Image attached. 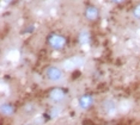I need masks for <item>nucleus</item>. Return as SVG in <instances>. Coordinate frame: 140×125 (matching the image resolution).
I'll use <instances>...</instances> for the list:
<instances>
[{
  "instance_id": "8",
  "label": "nucleus",
  "mask_w": 140,
  "mask_h": 125,
  "mask_svg": "<svg viewBox=\"0 0 140 125\" xmlns=\"http://www.w3.org/2000/svg\"><path fill=\"white\" fill-rule=\"evenodd\" d=\"M113 1H114V2H117V4H120V2H122L123 0H113Z\"/></svg>"
},
{
  "instance_id": "2",
  "label": "nucleus",
  "mask_w": 140,
  "mask_h": 125,
  "mask_svg": "<svg viewBox=\"0 0 140 125\" xmlns=\"http://www.w3.org/2000/svg\"><path fill=\"white\" fill-rule=\"evenodd\" d=\"M85 17L90 20H96L98 18V10L95 6H87L85 10Z\"/></svg>"
},
{
  "instance_id": "7",
  "label": "nucleus",
  "mask_w": 140,
  "mask_h": 125,
  "mask_svg": "<svg viewBox=\"0 0 140 125\" xmlns=\"http://www.w3.org/2000/svg\"><path fill=\"white\" fill-rule=\"evenodd\" d=\"M133 14H134V17H135V18H139V19H140V5H138V6L134 8Z\"/></svg>"
},
{
  "instance_id": "6",
  "label": "nucleus",
  "mask_w": 140,
  "mask_h": 125,
  "mask_svg": "<svg viewBox=\"0 0 140 125\" xmlns=\"http://www.w3.org/2000/svg\"><path fill=\"white\" fill-rule=\"evenodd\" d=\"M79 42L81 44H86L89 42V33L87 32H81L79 35Z\"/></svg>"
},
{
  "instance_id": "3",
  "label": "nucleus",
  "mask_w": 140,
  "mask_h": 125,
  "mask_svg": "<svg viewBox=\"0 0 140 125\" xmlns=\"http://www.w3.org/2000/svg\"><path fill=\"white\" fill-rule=\"evenodd\" d=\"M46 73H47V76H48L50 80H59V79L61 77V71H60L58 68H55V67H49V68H47Z\"/></svg>"
},
{
  "instance_id": "4",
  "label": "nucleus",
  "mask_w": 140,
  "mask_h": 125,
  "mask_svg": "<svg viewBox=\"0 0 140 125\" xmlns=\"http://www.w3.org/2000/svg\"><path fill=\"white\" fill-rule=\"evenodd\" d=\"M50 96H52L53 99H55V100H61V99L64 98V92H62V89H60V88H55V89L52 91Z\"/></svg>"
},
{
  "instance_id": "5",
  "label": "nucleus",
  "mask_w": 140,
  "mask_h": 125,
  "mask_svg": "<svg viewBox=\"0 0 140 125\" xmlns=\"http://www.w3.org/2000/svg\"><path fill=\"white\" fill-rule=\"evenodd\" d=\"M91 102H92V100H91L90 96H83L80 99V106L81 107H89L91 105Z\"/></svg>"
},
{
  "instance_id": "1",
  "label": "nucleus",
  "mask_w": 140,
  "mask_h": 125,
  "mask_svg": "<svg viewBox=\"0 0 140 125\" xmlns=\"http://www.w3.org/2000/svg\"><path fill=\"white\" fill-rule=\"evenodd\" d=\"M48 43L52 48L54 49H62L66 44V38L61 35L58 33H53L48 37Z\"/></svg>"
}]
</instances>
